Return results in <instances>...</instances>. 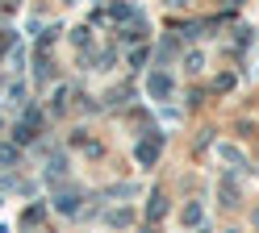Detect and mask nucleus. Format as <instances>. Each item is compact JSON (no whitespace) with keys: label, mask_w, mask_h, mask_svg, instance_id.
Listing matches in <instances>:
<instances>
[{"label":"nucleus","mask_w":259,"mask_h":233,"mask_svg":"<svg viewBox=\"0 0 259 233\" xmlns=\"http://www.w3.org/2000/svg\"><path fill=\"white\" fill-rule=\"evenodd\" d=\"M38 125H42V112H38V108H29V112H25V121L17 125V142H29Z\"/></svg>","instance_id":"3"},{"label":"nucleus","mask_w":259,"mask_h":233,"mask_svg":"<svg viewBox=\"0 0 259 233\" xmlns=\"http://www.w3.org/2000/svg\"><path fill=\"white\" fill-rule=\"evenodd\" d=\"M201 216H205L201 204H188V208H184V225H201Z\"/></svg>","instance_id":"6"},{"label":"nucleus","mask_w":259,"mask_h":233,"mask_svg":"<svg viewBox=\"0 0 259 233\" xmlns=\"http://www.w3.org/2000/svg\"><path fill=\"white\" fill-rule=\"evenodd\" d=\"M147 212H151V221H159V216L167 212V200H163V192H155V196H151V208H147Z\"/></svg>","instance_id":"4"},{"label":"nucleus","mask_w":259,"mask_h":233,"mask_svg":"<svg viewBox=\"0 0 259 233\" xmlns=\"http://www.w3.org/2000/svg\"><path fill=\"white\" fill-rule=\"evenodd\" d=\"M147 92H151L155 100H163V96H171V75H163V71H155V75L147 79Z\"/></svg>","instance_id":"2"},{"label":"nucleus","mask_w":259,"mask_h":233,"mask_svg":"<svg viewBox=\"0 0 259 233\" xmlns=\"http://www.w3.org/2000/svg\"><path fill=\"white\" fill-rule=\"evenodd\" d=\"M59 212H79V196H59Z\"/></svg>","instance_id":"5"},{"label":"nucleus","mask_w":259,"mask_h":233,"mask_svg":"<svg viewBox=\"0 0 259 233\" xmlns=\"http://www.w3.org/2000/svg\"><path fill=\"white\" fill-rule=\"evenodd\" d=\"M159 150H163V138H159V133H151L147 142H138V166H151L159 158Z\"/></svg>","instance_id":"1"}]
</instances>
